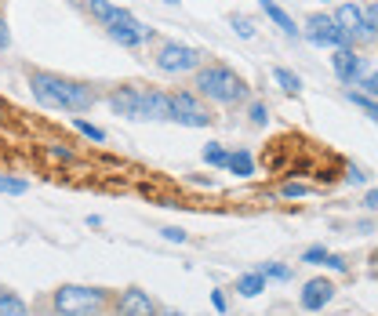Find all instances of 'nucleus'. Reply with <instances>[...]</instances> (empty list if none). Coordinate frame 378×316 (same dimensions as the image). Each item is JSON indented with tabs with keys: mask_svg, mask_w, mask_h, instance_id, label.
Segmentation results:
<instances>
[{
	"mask_svg": "<svg viewBox=\"0 0 378 316\" xmlns=\"http://www.w3.org/2000/svg\"><path fill=\"white\" fill-rule=\"evenodd\" d=\"M324 4H327V0H324Z\"/></svg>",
	"mask_w": 378,
	"mask_h": 316,
	"instance_id": "obj_35",
	"label": "nucleus"
},
{
	"mask_svg": "<svg viewBox=\"0 0 378 316\" xmlns=\"http://www.w3.org/2000/svg\"><path fill=\"white\" fill-rule=\"evenodd\" d=\"M226 167H229V171H233L237 178H251V175H255V160H251L247 150L229 153V157H226Z\"/></svg>",
	"mask_w": 378,
	"mask_h": 316,
	"instance_id": "obj_16",
	"label": "nucleus"
},
{
	"mask_svg": "<svg viewBox=\"0 0 378 316\" xmlns=\"http://www.w3.org/2000/svg\"><path fill=\"white\" fill-rule=\"evenodd\" d=\"M273 80H277L284 91H291V95H299V91H302V80H299L295 73H291V70H284V66L273 70Z\"/></svg>",
	"mask_w": 378,
	"mask_h": 316,
	"instance_id": "obj_19",
	"label": "nucleus"
},
{
	"mask_svg": "<svg viewBox=\"0 0 378 316\" xmlns=\"http://www.w3.org/2000/svg\"><path fill=\"white\" fill-rule=\"evenodd\" d=\"M251 120H255V124H266V120H269V110H266L262 102H255V105H251Z\"/></svg>",
	"mask_w": 378,
	"mask_h": 316,
	"instance_id": "obj_26",
	"label": "nucleus"
},
{
	"mask_svg": "<svg viewBox=\"0 0 378 316\" xmlns=\"http://www.w3.org/2000/svg\"><path fill=\"white\" fill-rule=\"evenodd\" d=\"M331 66H334V77H339L342 84H349V88H356V80L364 77V62L353 48H334Z\"/></svg>",
	"mask_w": 378,
	"mask_h": 316,
	"instance_id": "obj_9",
	"label": "nucleus"
},
{
	"mask_svg": "<svg viewBox=\"0 0 378 316\" xmlns=\"http://www.w3.org/2000/svg\"><path fill=\"white\" fill-rule=\"evenodd\" d=\"M259 272H262L266 280H287V277H291L287 265H266V269H259Z\"/></svg>",
	"mask_w": 378,
	"mask_h": 316,
	"instance_id": "obj_24",
	"label": "nucleus"
},
{
	"mask_svg": "<svg viewBox=\"0 0 378 316\" xmlns=\"http://www.w3.org/2000/svg\"><path fill=\"white\" fill-rule=\"evenodd\" d=\"M167 120L182 124V128H207V124H211V113H207L189 91H178V95H171V117Z\"/></svg>",
	"mask_w": 378,
	"mask_h": 316,
	"instance_id": "obj_6",
	"label": "nucleus"
},
{
	"mask_svg": "<svg viewBox=\"0 0 378 316\" xmlns=\"http://www.w3.org/2000/svg\"><path fill=\"white\" fill-rule=\"evenodd\" d=\"M11 44V37H8V26H4V18H0V48H8Z\"/></svg>",
	"mask_w": 378,
	"mask_h": 316,
	"instance_id": "obj_31",
	"label": "nucleus"
},
{
	"mask_svg": "<svg viewBox=\"0 0 378 316\" xmlns=\"http://www.w3.org/2000/svg\"><path fill=\"white\" fill-rule=\"evenodd\" d=\"M117 312H120V316H157V305H153V298H150L145 291L131 287V291H124V294H120Z\"/></svg>",
	"mask_w": 378,
	"mask_h": 316,
	"instance_id": "obj_10",
	"label": "nucleus"
},
{
	"mask_svg": "<svg viewBox=\"0 0 378 316\" xmlns=\"http://www.w3.org/2000/svg\"><path fill=\"white\" fill-rule=\"evenodd\" d=\"M51 157H58V160H73V153L66 150V145H51Z\"/></svg>",
	"mask_w": 378,
	"mask_h": 316,
	"instance_id": "obj_30",
	"label": "nucleus"
},
{
	"mask_svg": "<svg viewBox=\"0 0 378 316\" xmlns=\"http://www.w3.org/2000/svg\"><path fill=\"white\" fill-rule=\"evenodd\" d=\"M164 240H171V244H182V240H185V233H182V229H175V225H167V229H164Z\"/></svg>",
	"mask_w": 378,
	"mask_h": 316,
	"instance_id": "obj_29",
	"label": "nucleus"
},
{
	"mask_svg": "<svg viewBox=\"0 0 378 316\" xmlns=\"http://www.w3.org/2000/svg\"><path fill=\"white\" fill-rule=\"evenodd\" d=\"M102 26H106V29H110V37H113V40H120L124 48H138V44H145V40L153 37V29H150V26H142L128 8H117V4L110 8V15H106V18H102Z\"/></svg>",
	"mask_w": 378,
	"mask_h": 316,
	"instance_id": "obj_4",
	"label": "nucleus"
},
{
	"mask_svg": "<svg viewBox=\"0 0 378 316\" xmlns=\"http://www.w3.org/2000/svg\"><path fill=\"white\" fill-rule=\"evenodd\" d=\"M306 37L313 40L317 48H349L346 44V37H342V29L334 26V18L331 15H309V22H306Z\"/></svg>",
	"mask_w": 378,
	"mask_h": 316,
	"instance_id": "obj_7",
	"label": "nucleus"
},
{
	"mask_svg": "<svg viewBox=\"0 0 378 316\" xmlns=\"http://www.w3.org/2000/svg\"><path fill=\"white\" fill-rule=\"evenodd\" d=\"M77 4H84V8H88V0H77Z\"/></svg>",
	"mask_w": 378,
	"mask_h": 316,
	"instance_id": "obj_34",
	"label": "nucleus"
},
{
	"mask_svg": "<svg viewBox=\"0 0 378 316\" xmlns=\"http://www.w3.org/2000/svg\"><path fill=\"white\" fill-rule=\"evenodd\" d=\"M22 312H26V305H22V298H18V294L0 291V316H22Z\"/></svg>",
	"mask_w": 378,
	"mask_h": 316,
	"instance_id": "obj_18",
	"label": "nucleus"
},
{
	"mask_svg": "<svg viewBox=\"0 0 378 316\" xmlns=\"http://www.w3.org/2000/svg\"><path fill=\"white\" fill-rule=\"evenodd\" d=\"M30 189L26 178H11V175H0V193H11V197H22Z\"/></svg>",
	"mask_w": 378,
	"mask_h": 316,
	"instance_id": "obj_20",
	"label": "nucleus"
},
{
	"mask_svg": "<svg viewBox=\"0 0 378 316\" xmlns=\"http://www.w3.org/2000/svg\"><path fill=\"white\" fill-rule=\"evenodd\" d=\"M331 298H334V284L331 280H309L302 287V309H309V312L324 309Z\"/></svg>",
	"mask_w": 378,
	"mask_h": 316,
	"instance_id": "obj_12",
	"label": "nucleus"
},
{
	"mask_svg": "<svg viewBox=\"0 0 378 316\" xmlns=\"http://www.w3.org/2000/svg\"><path fill=\"white\" fill-rule=\"evenodd\" d=\"M356 84H360V88H364V91H367V95H371V98H374V95H378V80H374V77H371V73H367V77H360V80H356Z\"/></svg>",
	"mask_w": 378,
	"mask_h": 316,
	"instance_id": "obj_27",
	"label": "nucleus"
},
{
	"mask_svg": "<svg viewBox=\"0 0 378 316\" xmlns=\"http://www.w3.org/2000/svg\"><path fill=\"white\" fill-rule=\"evenodd\" d=\"M73 128H77L80 135H88L91 142H106V131H102V128H95V124H88V120H80V117L73 120Z\"/></svg>",
	"mask_w": 378,
	"mask_h": 316,
	"instance_id": "obj_22",
	"label": "nucleus"
},
{
	"mask_svg": "<svg viewBox=\"0 0 378 316\" xmlns=\"http://www.w3.org/2000/svg\"><path fill=\"white\" fill-rule=\"evenodd\" d=\"M349 102L360 105V110H367V117H378V105H374L371 95H356V91H349Z\"/></svg>",
	"mask_w": 378,
	"mask_h": 316,
	"instance_id": "obj_23",
	"label": "nucleus"
},
{
	"mask_svg": "<svg viewBox=\"0 0 378 316\" xmlns=\"http://www.w3.org/2000/svg\"><path fill=\"white\" fill-rule=\"evenodd\" d=\"M200 66V51L197 48H189V44H160L157 51V70L164 73H189V70H197Z\"/></svg>",
	"mask_w": 378,
	"mask_h": 316,
	"instance_id": "obj_5",
	"label": "nucleus"
},
{
	"mask_svg": "<svg viewBox=\"0 0 378 316\" xmlns=\"http://www.w3.org/2000/svg\"><path fill=\"white\" fill-rule=\"evenodd\" d=\"M302 262H309V265H327L334 272H346L349 269V262L342 255H331V251H324V247H309L306 255H302Z\"/></svg>",
	"mask_w": 378,
	"mask_h": 316,
	"instance_id": "obj_14",
	"label": "nucleus"
},
{
	"mask_svg": "<svg viewBox=\"0 0 378 316\" xmlns=\"http://www.w3.org/2000/svg\"><path fill=\"white\" fill-rule=\"evenodd\" d=\"M237 291L244 294V298H255V294L266 291V277H262V272H247V277L237 280Z\"/></svg>",
	"mask_w": 378,
	"mask_h": 316,
	"instance_id": "obj_17",
	"label": "nucleus"
},
{
	"mask_svg": "<svg viewBox=\"0 0 378 316\" xmlns=\"http://www.w3.org/2000/svg\"><path fill=\"white\" fill-rule=\"evenodd\" d=\"M262 11H266V15H269L273 22H277V26H280L287 37H299V29H295V18H291V15H287L280 4H277V0H262Z\"/></svg>",
	"mask_w": 378,
	"mask_h": 316,
	"instance_id": "obj_15",
	"label": "nucleus"
},
{
	"mask_svg": "<svg viewBox=\"0 0 378 316\" xmlns=\"http://www.w3.org/2000/svg\"><path fill=\"white\" fill-rule=\"evenodd\" d=\"M110 110L120 113V117H128V120H138L142 113V88H120L110 95Z\"/></svg>",
	"mask_w": 378,
	"mask_h": 316,
	"instance_id": "obj_11",
	"label": "nucleus"
},
{
	"mask_svg": "<svg viewBox=\"0 0 378 316\" xmlns=\"http://www.w3.org/2000/svg\"><path fill=\"white\" fill-rule=\"evenodd\" d=\"M197 91L207 95L211 102H222V105H233L247 95V84L229 70V66H207L197 73Z\"/></svg>",
	"mask_w": 378,
	"mask_h": 316,
	"instance_id": "obj_2",
	"label": "nucleus"
},
{
	"mask_svg": "<svg viewBox=\"0 0 378 316\" xmlns=\"http://www.w3.org/2000/svg\"><path fill=\"white\" fill-rule=\"evenodd\" d=\"M306 193H309V189L299 185V182H287V185H284V197H306Z\"/></svg>",
	"mask_w": 378,
	"mask_h": 316,
	"instance_id": "obj_28",
	"label": "nucleus"
},
{
	"mask_svg": "<svg viewBox=\"0 0 378 316\" xmlns=\"http://www.w3.org/2000/svg\"><path fill=\"white\" fill-rule=\"evenodd\" d=\"M334 26L342 29V37H346V44H349V48L356 44V40H371L360 4H342L339 11H334Z\"/></svg>",
	"mask_w": 378,
	"mask_h": 316,
	"instance_id": "obj_8",
	"label": "nucleus"
},
{
	"mask_svg": "<svg viewBox=\"0 0 378 316\" xmlns=\"http://www.w3.org/2000/svg\"><path fill=\"white\" fill-rule=\"evenodd\" d=\"M164 316H182V312H164Z\"/></svg>",
	"mask_w": 378,
	"mask_h": 316,
	"instance_id": "obj_33",
	"label": "nucleus"
},
{
	"mask_svg": "<svg viewBox=\"0 0 378 316\" xmlns=\"http://www.w3.org/2000/svg\"><path fill=\"white\" fill-rule=\"evenodd\" d=\"M226 157H229V153L222 150L219 142H207V145H204V160L211 164V167H226Z\"/></svg>",
	"mask_w": 378,
	"mask_h": 316,
	"instance_id": "obj_21",
	"label": "nucleus"
},
{
	"mask_svg": "<svg viewBox=\"0 0 378 316\" xmlns=\"http://www.w3.org/2000/svg\"><path fill=\"white\" fill-rule=\"evenodd\" d=\"M30 91L40 105H48V110H66V113H84L95 105V88L80 80H66L58 73H33L30 77Z\"/></svg>",
	"mask_w": 378,
	"mask_h": 316,
	"instance_id": "obj_1",
	"label": "nucleus"
},
{
	"mask_svg": "<svg viewBox=\"0 0 378 316\" xmlns=\"http://www.w3.org/2000/svg\"><path fill=\"white\" fill-rule=\"evenodd\" d=\"M346 182H364V175L356 171V167H349V175H346Z\"/></svg>",
	"mask_w": 378,
	"mask_h": 316,
	"instance_id": "obj_32",
	"label": "nucleus"
},
{
	"mask_svg": "<svg viewBox=\"0 0 378 316\" xmlns=\"http://www.w3.org/2000/svg\"><path fill=\"white\" fill-rule=\"evenodd\" d=\"M167 117H171V95L142 91V113H138V120H167Z\"/></svg>",
	"mask_w": 378,
	"mask_h": 316,
	"instance_id": "obj_13",
	"label": "nucleus"
},
{
	"mask_svg": "<svg viewBox=\"0 0 378 316\" xmlns=\"http://www.w3.org/2000/svg\"><path fill=\"white\" fill-rule=\"evenodd\" d=\"M106 305L102 287H84V284H62L55 291V309L62 316H98Z\"/></svg>",
	"mask_w": 378,
	"mask_h": 316,
	"instance_id": "obj_3",
	"label": "nucleus"
},
{
	"mask_svg": "<svg viewBox=\"0 0 378 316\" xmlns=\"http://www.w3.org/2000/svg\"><path fill=\"white\" fill-rule=\"evenodd\" d=\"M233 29H237L244 40H251V37H255V26H251L247 18H233Z\"/></svg>",
	"mask_w": 378,
	"mask_h": 316,
	"instance_id": "obj_25",
	"label": "nucleus"
}]
</instances>
